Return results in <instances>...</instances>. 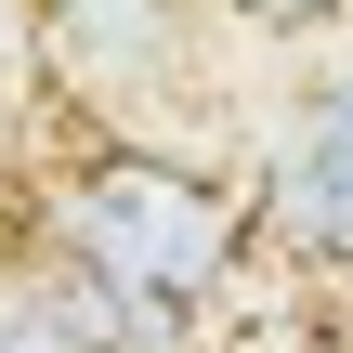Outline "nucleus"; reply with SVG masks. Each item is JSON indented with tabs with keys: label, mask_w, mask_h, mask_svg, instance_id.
<instances>
[{
	"label": "nucleus",
	"mask_w": 353,
	"mask_h": 353,
	"mask_svg": "<svg viewBox=\"0 0 353 353\" xmlns=\"http://www.w3.org/2000/svg\"><path fill=\"white\" fill-rule=\"evenodd\" d=\"M249 236H262L249 183H223V170L183 157V144H92L79 170H52V183L26 196V249L92 262V275H118V288H144V301H183V314H210V301L236 288Z\"/></svg>",
	"instance_id": "obj_1"
},
{
	"label": "nucleus",
	"mask_w": 353,
	"mask_h": 353,
	"mask_svg": "<svg viewBox=\"0 0 353 353\" xmlns=\"http://www.w3.org/2000/svg\"><path fill=\"white\" fill-rule=\"evenodd\" d=\"M249 210H262V236L301 249L314 275H353V65L301 92V118H288V144L262 157V196H249Z\"/></svg>",
	"instance_id": "obj_2"
},
{
	"label": "nucleus",
	"mask_w": 353,
	"mask_h": 353,
	"mask_svg": "<svg viewBox=\"0 0 353 353\" xmlns=\"http://www.w3.org/2000/svg\"><path fill=\"white\" fill-rule=\"evenodd\" d=\"M39 39H52V65H79V79H170L183 65V0H39Z\"/></svg>",
	"instance_id": "obj_3"
},
{
	"label": "nucleus",
	"mask_w": 353,
	"mask_h": 353,
	"mask_svg": "<svg viewBox=\"0 0 353 353\" xmlns=\"http://www.w3.org/2000/svg\"><path fill=\"white\" fill-rule=\"evenodd\" d=\"M0 353H79V327L39 301V275H26V262H0Z\"/></svg>",
	"instance_id": "obj_4"
},
{
	"label": "nucleus",
	"mask_w": 353,
	"mask_h": 353,
	"mask_svg": "<svg viewBox=\"0 0 353 353\" xmlns=\"http://www.w3.org/2000/svg\"><path fill=\"white\" fill-rule=\"evenodd\" d=\"M210 13H236V26H327L341 0H210Z\"/></svg>",
	"instance_id": "obj_5"
}]
</instances>
